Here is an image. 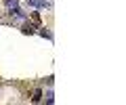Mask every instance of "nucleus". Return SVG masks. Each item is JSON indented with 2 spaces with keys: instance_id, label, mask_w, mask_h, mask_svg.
<instances>
[{
  "instance_id": "nucleus-3",
  "label": "nucleus",
  "mask_w": 126,
  "mask_h": 105,
  "mask_svg": "<svg viewBox=\"0 0 126 105\" xmlns=\"http://www.w3.org/2000/svg\"><path fill=\"white\" fill-rule=\"evenodd\" d=\"M32 17H34V21H36V23H40V15H38V13H32Z\"/></svg>"
},
{
  "instance_id": "nucleus-2",
  "label": "nucleus",
  "mask_w": 126,
  "mask_h": 105,
  "mask_svg": "<svg viewBox=\"0 0 126 105\" xmlns=\"http://www.w3.org/2000/svg\"><path fill=\"white\" fill-rule=\"evenodd\" d=\"M23 34H34V28L32 25H23Z\"/></svg>"
},
{
  "instance_id": "nucleus-1",
  "label": "nucleus",
  "mask_w": 126,
  "mask_h": 105,
  "mask_svg": "<svg viewBox=\"0 0 126 105\" xmlns=\"http://www.w3.org/2000/svg\"><path fill=\"white\" fill-rule=\"evenodd\" d=\"M40 99H42V90H34V97H32V101H36V103H38Z\"/></svg>"
}]
</instances>
